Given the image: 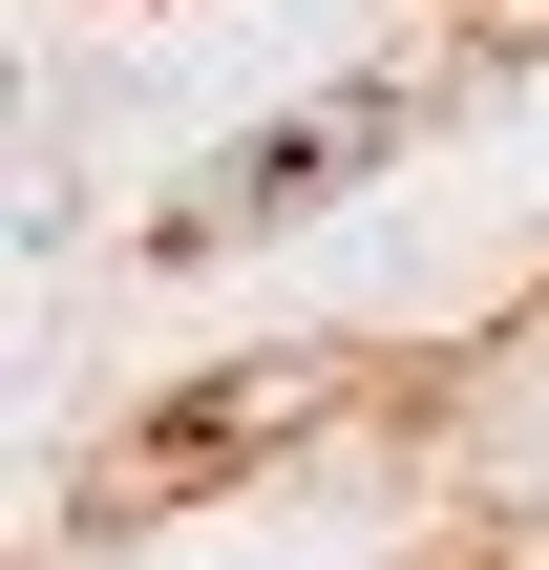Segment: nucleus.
Segmentation results:
<instances>
[{
    "instance_id": "1",
    "label": "nucleus",
    "mask_w": 549,
    "mask_h": 570,
    "mask_svg": "<svg viewBox=\"0 0 549 570\" xmlns=\"http://www.w3.org/2000/svg\"><path fill=\"white\" fill-rule=\"evenodd\" d=\"M381 127H402V106H381V85H339V106H296V127H275L254 169H212V190H190L169 233H275L296 190H339V169H381Z\"/></svg>"
}]
</instances>
